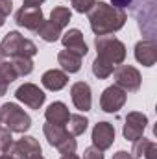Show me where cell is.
Listing matches in <instances>:
<instances>
[{"instance_id":"12","label":"cell","mask_w":157,"mask_h":159,"mask_svg":"<svg viewBox=\"0 0 157 159\" xmlns=\"http://www.w3.org/2000/svg\"><path fill=\"white\" fill-rule=\"evenodd\" d=\"M43 11H41V6H22L17 15H15V22L20 26V28H26V30H32L35 32L43 22Z\"/></svg>"},{"instance_id":"36","label":"cell","mask_w":157,"mask_h":159,"mask_svg":"<svg viewBox=\"0 0 157 159\" xmlns=\"http://www.w3.org/2000/svg\"><path fill=\"white\" fill-rule=\"evenodd\" d=\"M4 63V54H2V50H0V65Z\"/></svg>"},{"instance_id":"29","label":"cell","mask_w":157,"mask_h":159,"mask_svg":"<svg viewBox=\"0 0 157 159\" xmlns=\"http://www.w3.org/2000/svg\"><path fill=\"white\" fill-rule=\"evenodd\" d=\"M70 2H72L74 11H78V13H89V9L94 6L96 0H70Z\"/></svg>"},{"instance_id":"5","label":"cell","mask_w":157,"mask_h":159,"mask_svg":"<svg viewBox=\"0 0 157 159\" xmlns=\"http://www.w3.org/2000/svg\"><path fill=\"white\" fill-rule=\"evenodd\" d=\"M0 122L11 133H24L32 126L30 115L24 109H20L17 104H11V102L0 106Z\"/></svg>"},{"instance_id":"1","label":"cell","mask_w":157,"mask_h":159,"mask_svg":"<svg viewBox=\"0 0 157 159\" xmlns=\"http://www.w3.org/2000/svg\"><path fill=\"white\" fill-rule=\"evenodd\" d=\"M126 20L128 15L124 9H118L105 2H94V6L89 9V24L96 35L115 34L126 24Z\"/></svg>"},{"instance_id":"7","label":"cell","mask_w":157,"mask_h":159,"mask_svg":"<svg viewBox=\"0 0 157 159\" xmlns=\"http://www.w3.org/2000/svg\"><path fill=\"white\" fill-rule=\"evenodd\" d=\"M113 74H115V85L124 89L126 93H135V91L141 89L142 78H141V72L135 67H131V65H118L113 70Z\"/></svg>"},{"instance_id":"31","label":"cell","mask_w":157,"mask_h":159,"mask_svg":"<svg viewBox=\"0 0 157 159\" xmlns=\"http://www.w3.org/2000/svg\"><path fill=\"white\" fill-rule=\"evenodd\" d=\"M113 159H133L128 152H124V150H120V152H117L115 156H113Z\"/></svg>"},{"instance_id":"2","label":"cell","mask_w":157,"mask_h":159,"mask_svg":"<svg viewBox=\"0 0 157 159\" xmlns=\"http://www.w3.org/2000/svg\"><path fill=\"white\" fill-rule=\"evenodd\" d=\"M111 6L118 9H129L144 39H155L157 0H111Z\"/></svg>"},{"instance_id":"38","label":"cell","mask_w":157,"mask_h":159,"mask_svg":"<svg viewBox=\"0 0 157 159\" xmlns=\"http://www.w3.org/2000/svg\"><path fill=\"white\" fill-rule=\"evenodd\" d=\"M0 126H2V122H0Z\"/></svg>"},{"instance_id":"22","label":"cell","mask_w":157,"mask_h":159,"mask_svg":"<svg viewBox=\"0 0 157 159\" xmlns=\"http://www.w3.org/2000/svg\"><path fill=\"white\" fill-rule=\"evenodd\" d=\"M70 17H72V13H70V9L69 7H65V6H57V7H54L52 9V13H50V19L48 20H52L57 28H65L69 22H70Z\"/></svg>"},{"instance_id":"9","label":"cell","mask_w":157,"mask_h":159,"mask_svg":"<svg viewBox=\"0 0 157 159\" xmlns=\"http://www.w3.org/2000/svg\"><path fill=\"white\" fill-rule=\"evenodd\" d=\"M9 154L15 159H35V157L41 156V144L37 143L35 137L24 135V137H20L17 143H13Z\"/></svg>"},{"instance_id":"37","label":"cell","mask_w":157,"mask_h":159,"mask_svg":"<svg viewBox=\"0 0 157 159\" xmlns=\"http://www.w3.org/2000/svg\"><path fill=\"white\" fill-rule=\"evenodd\" d=\"M35 159H44V157H43V156H39V157H35Z\"/></svg>"},{"instance_id":"27","label":"cell","mask_w":157,"mask_h":159,"mask_svg":"<svg viewBox=\"0 0 157 159\" xmlns=\"http://www.w3.org/2000/svg\"><path fill=\"white\" fill-rule=\"evenodd\" d=\"M11 146H13L11 131L6 126H0V154H9Z\"/></svg>"},{"instance_id":"8","label":"cell","mask_w":157,"mask_h":159,"mask_svg":"<svg viewBox=\"0 0 157 159\" xmlns=\"http://www.w3.org/2000/svg\"><path fill=\"white\" fill-rule=\"evenodd\" d=\"M15 96L19 102L28 106L30 109H41V106L46 100V94L41 91L35 83H24L15 91Z\"/></svg>"},{"instance_id":"25","label":"cell","mask_w":157,"mask_h":159,"mask_svg":"<svg viewBox=\"0 0 157 159\" xmlns=\"http://www.w3.org/2000/svg\"><path fill=\"white\" fill-rule=\"evenodd\" d=\"M113 70H115L113 65H109V63H105V61H102V59H98V57L92 61V74L98 80L109 78V76L113 74Z\"/></svg>"},{"instance_id":"23","label":"cell","mask_w":157,"mask_h":159,"mask_svg":"<svg viewBox=\"0 0 157 159\" xmlns=\"http://www.w3.org/2000/svg\"><path fill=\"white\" fill-rule=\"evenodd\" d=\"M67 124H69V133L76 137V135H81V133H85L89 120L85 119L83 115H70Z\"/></svg>"},{"instance_id":"16","label":"cell","mask_w":157,"mask_h":159,"mask_svg":"<svg viewBox=\"0 0 157 159\" xmlns=\"http://www.w3.org/2000/svg\"><path fill=\"white\" fill-rule=\"evenodd\" d=\"M63 46L67 48V50H70V52H76L78 56H87V52H89V48H87V43L83 41V34L76 30V28H72V30H69L63 37Z\"/></svg>"},{"instance_id":"34","label":"cell","mask_w":157,"mask_h":159,"mask_svg":"<svg viewBox=\"0 0 157 159\" xmlns=\"http://www.w3.org/2000/svg\"><path fill=\"white\" fill-rule=\"evenodd\" d=\"M61 159H79V157L76 156V154H67V156H63Z\"/></svg>"},{"instance_id":"11","label":"cell","mask_w":157,"mask_h":159,"mask_svg":"<svg viewBox=\"0 0 157 159\" xmlns=\"http://www.w3.org/2000/svg\"><path fill=\"white\" fill-rule=\"evenodd\" d=\"M126 98H128V94H126L124 89H120L118 85H111V87H107L102 93V96H100V107L105 113H117L118 109L124 107Z\"/></svg>"},{"instance_id":"15","label":"cell","mask_w":157,"mask_h":159,"mask_svg":"<svg viewBox=\"0 0 157 159\" xmlns=\"http://www.w3.org/2000/svg\"><path fill=\"white\" fill-rule=\"evenodd\" d=\"M70 96H72V104L76 106L79 111H89L92 106V94H91V87L85 81H76L70 87Z\"/></svg>"},{"instance_id":"32","label":"cell","mask_w":157,"mask_h":159,"mask_svg":"<svg viewBox=\"0 0 157 159\" xmlns=\"http://www.w3.org/2000/svg\"><path fill=\"white\" fill-rule=\"evenodd\" d=\"M43 2H46V0H24L22 6H41Z\"/></svg>"},{"instance_id":"30","label":"cell","mask_w":157,"mask_h":159,"mask_svg":"<svg viewBox=\"0 0 157 159\" xmlns=\"http://www.w3.org/2000/svg\"><path fill=\"white\" fill-rule=\"evenodd\" d=\"M83 159H104V152L98 150L96 146H89L83 152Z\"/></svg>"},{"instance_id":"6","label":"cell","mask_w":157,"mask_h":159,"mask_svg":"<svg viewBox=\"0 0 157 159\" xmlns=\"http://www.w3.org/2000/svg\"><path fill=\"white\" fill-rule=\"evenodd\" d=\"M43 131H44L46 141H48L54 148H57L59 154L67 156V154H74V152H76L78 143H76L74 135H70V133L65 129V126H56V124L46 122V124L43 126Z\"/></svg>"},{"instance_id":"14","label":"cell","mask_w":157,"mask_h":159,"mask_svg":"<svg viewBox=\"0 0 157 159\" xmlns=\"http://www.w3.org/2000/svg\"><path fill=\"white\" fill-rule=\"evenodd\" d=\"M135 59L144 67H154L157 61L155 39H142L135 44Z\"/></svg>"},{"instance_id":"26","label":"cell","mask_w":157,"mask_h":159,"mask_svg":"<svg viewBox=\"0 0 157 159\" xmlns=\"http://www.w3.org/2000/svg\"><path fill=\"white\" fill-rule=\"evenodd\" d=\"M17 78H19V76H17V72H15L11 61H4V63L0 65V81L6 83V85H9V83H13Z\"/></svg>"},{"instance_id":"33","label":"cell","mask_w":157,"mask_h":159,"mask_svg":"<svg viewBox=\"0 0 157 159\" xmlns=\"http://www.w3.org/2000/svg\"><path fill=\"white\" fill-rule=\"evenodd\" d=\"M6 91H7V85L0 81V96H4V94H6Z\"/></svg>"},{"instance_id":"19","label":"cell","mask_w":157,"mask_h":159,"mask_svg":"<svg viewBox=\"0 0 157 159\" xmlns=\"http://www.w3.org/2000/svg\"><path fill=\"white\" fill-rule=\"evenodd\" d=\"M67 81H69L67 72L57 70V69L46 70V72L43 74V78H41V83H43L48 91H61V89L67 85Z\"/></svg>"},{"instance_id":"10","label":"cell","mask_w":157,"mask_h":159,"mask_svg":"<svg viewBox=\"0 0 157 159\" xmlns=\"http://www.w3.org/2000/svg\"><path fill=\"white\" fill-rule=\"evenodd\" d=\"M146 124H148V117H146L144 113H139V111H131V113H128V117H126V124H124V129H122L124 139L135 143L137 139L142 137V133H144V129H146Z\"/></svg>"},{"instance_id":"13","label":"cell","mask_w":157,"mask_h":159,"mask_svg":"<svg viewBox=\"0 0 157 159\" xmlns=\"http://www.w3.org/2000/svg\"><path fill=\"white\" fill-rule=\"evenodd\" d=\"M115 141V128L109 122H98L92 128V146H96L98 150H107L111 148Z\"/></svg>"},{"instance_id":"17","label":"cell","mask_w":157,"mask_h":159,"mask_svg":"<svg viewBox=\"0 0 157 159\" xmlns=\"http://www.w3.org/2000/svg\"><path fill=\"white\" fill-rule=\"evenodd\" d=\"M69 117H70L69 107H67L63 102H54V104H50L48 109L44 111V119H46V122L56 124V126H67Z\"/></svg>"},{"instance_id":"21","label":"cell","mask_w":157,"mask_h":159,"mask_svg":"<svg viewBox=\"0 0 157 159\" xmlns=\"http://www.w3.org/2000/svg\"><path fill=\"white\" fill-rule=\"evenodd\" d=\"M35 34L46 43H56L59 39V35H61V28H57L52 20H43L41 26L35 30Z\"/></svg>"},{"instance_id":"18","label":"cell","mask_w":157,"mask_h":159,"mask_svg":"<svg viewBox=\"0 0 157 159\" xmlns=\"http://www.w3.org/2000/svg\"><path fill=\"white\" fill-rule=\"evenodd\" d=\"M131 157L133 159H157V144L150 139H137L133 143V150H131Z\"/></svg>"},{"instance_id":"4","label":"cell","mask_w":157,"mask_h":159,"mask_svg":"<svg viewBox=\"0 0 157 159\" xmlns=\"http://www.w3.org/2000/svg\"><path fill=\"white\" fill-rule=\"evenodd\" d=\"M0 50L4 57H34L37 54V46L19 32H9L0 43Z\"/></svg>"},{"instance_id":"20","label":"cell","mask_w":157,"mask_h":159,"mask_svg":"<svg viewBox=\"0 0 157 159\" xmlns=\"http://www.w3.org/2000/svg\"><path fill=\"white\" fill-rule=\"evenodd\" d=\"M57 63L61 65L63 72L72 74V72H78L81 69V56H78L76 52H70V50L65 48V50H61L57 54Z\"/></svg>"},{"instance_id":"28","label":"cell","mask_w":157,"mask_h":159,"mask_svg":"<svg viewBox=\"0 0 157 159\" xmlns=\"http://www.w3.org/2000/svg\"><path fill=\"white\" fill-rule=\"evenodd\" d=\"M11 9H13V0H0V28L4 26L6 19L11 13Z\"/></svg>"},{"instance_id":"35","label":"cell","mask_w":157,"mask_h":159,"mask_svg":"<svg viewBox=\"0 0 157 159\" xmlns=\"http://www.w3.org/2000/svg\"><path fill=\"white\" fill-rule=\"evenodd\" d=\"M0 159H15L11 154H0Z\"/></svg>"},{"instance_id":"24","label":"cell","mask_w":157,"mask_h":159,"mask_svg":"<svg viewBox=\"0 0 157 159\" xmlns=\"http://www.w3.org/2000/svg\"><path fill=\"white\" fill-rule=\"evenodd\" d=\"M11 65H13L17 76H28V74H32V70H34V61H32V57H13Z\"/></svg>"},{"instance_id":"3","label":"cell","mask_w":157,"mask_h":159,"mask_svg":"<svg viewBox=\"0 0 157 159\" xmlns=\"http://www.w3.org/2000/svg\"><path fill=\"white\" fill-rule=\"evenodd\" d=\"M94 46L98 52V59L109 63V65H122V61L126 59V46L122 41H118L117 37L109 35H96L94 39Z\"/></svg>"}]
</instances>
